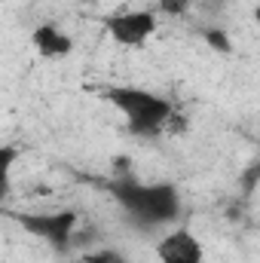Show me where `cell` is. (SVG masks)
<instances>
[{"mask_svg":"<svg viewBox=\"0 0 260 263\" xmlns=\"http://www.w3.org/2000/svg\"><path fill=\"white\" fill-rule=\"evenodd\" d=\"M123 211L141 227H172L181 217V193L175 184H144L138 178H114L107 184Z\"/></svg>","mask_w":260,"mask_h":263,"instance_id":"obj_1","label":"cell"},{"mask_svg":"<svg viewBox=\"0 0 260 263\" xmlns=\"http://www.w3.org/2000/svg\"><path fill=\"white\" fill-rule=\"evenodd\" d=\"M101 98L123 117L132 135H159L169 129L172 117L178 114V107L165 95H159L153 89H141V86L117 83V86H107L101 92Z\"/></svg>","mask_w":260,"mask_h":263,"instance_id":"obj_2","label":"cell"},{"mask_svg":"<svg viewBox=\"0 0 260 263\" xmlns=\"http://www.w3.org/2000/svg\"><path fill=\"white\" fill-rule=\"evenodd\" d=\"M22 223L25 233L43 239L46 245H52L55 251H67L77 239V223L80 214L73 208H62V211H34V214H18L15 217Z\"/></svg>","mask_w":260,"mask_h":263,"instance_id":"obj_3","label":"cell"},{"mask_svg":"<svg viewBox=\"0 0 260 263\" xmlns=\"http://www.w3.org/2000/svg\"><path fill=\"white\" fill-rule=\"evenodd\" d=\"M101 25H104V34L117 46L135 49V46H144L156 34L159 18H156V9H117L104 15Z\"/></svg>","mask_w":260,"mask_h":263,"instance_id":"obj_4","label":"cell"},{"mask_svg":"<svg viewBox=\"0 0 260 263\" xmlns=\"http://www.w3.org/2000/svg\"><path fill=\"white\" fill-rule=\"evenodd\" d=\"M156 263H205V245L190 227H172L153 248Z\"/></svg>","mask_w":260,"mask_h":263,"instance_id":"obj_5","label":"cell"},{"mask_svg":"<svg viewBox=\"0 0 260 263\" xmlns=\"http://www.w3.org/2000/svg\"><path fill=\"white\" fill-rule=\"evenodd\" d=\"M31 46L40 59L46 62H62L73 52V37L67 34L65 28L52 25V22H43L31 31Z\"/></svg>","mask_w":260,"mask_h":263,"instance_id":"obj_6","label":"cell"},{"mask_svg":"<svg viewBox=\"0 0 260 263\" xmlns=\"http://www.w3.org/2000/svg\"><path fill=\"white\" fill-rule=\"evenodd\" d=\"M80 263H129V257L117 248H89L80 254Z\"/></svg>","mask_w":260,"mask_h":263,"instance_id":"obj_7","label":"cell"},{"mask_svg":"<svg viewBox=\"0 0 260 263\" xmlns=\"http://www.w3.org/2000/svg\"><path fill=\"white\" fill-rule=\"evenodd\" d=\"M202 37H205V43H208L214 52H224V55H230V52H233V43H230V37H227L224 31H217V28H208Z\"/></svg>","mask_w":260,"mask_h":263,"instance_id":"obj_8","label":"cell"},{"mask_svg":"<svg viewBox=\"0 0 260 263\" xmlns=\"http://www.w3.org/2000/svg\"><path fill=\"white\" fill-rule=\"evenodd\" d=\"M156 9L162 15H172V18H181L190 12V0H156Z\"/></svg>","mask_w":260,"mask_h":263,"instance_id":"obj_9","label":"cell"},{"mask_svg":"<svg viewBox=\"0 0 260 263\" xmlns=\"http://www.w3.org/2000/svg\"><path fill=\"white\" fill-rule=\"evenodd\" d=\"M3 162H6V172H9L12 162H15V150H12V147H3Z\"/></svg>","mask_w":260,"mask_h":263,"instance_id":"obj_10","label":"cell"},{"mask_svg":"<svg viewBox=\"0 0 260 263\" xmlns=\"http://www.w3.org/2000/svg\"><path fill=\"white\" fill-rule=\"evenodd\" d=\"M254 22H257V25H260V3H257V6H254Z\"/></svg>","mask_w":260,"mask_h":263,"instance_id":"obj_11","label":"cell"}]
</instances>
